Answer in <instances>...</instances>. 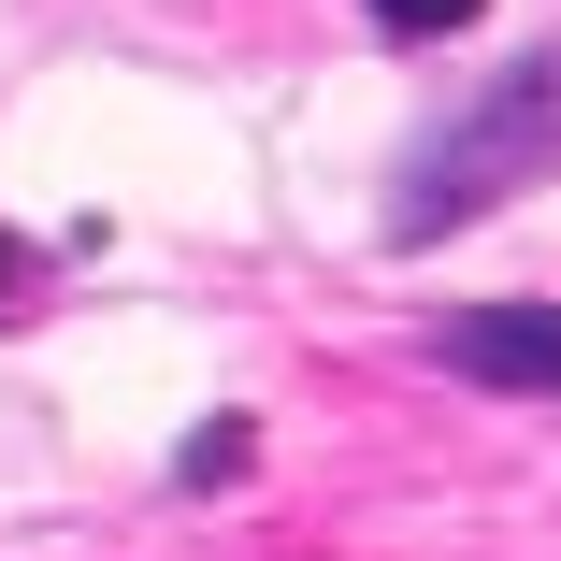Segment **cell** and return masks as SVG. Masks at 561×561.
I'll list each match as a JSON object with an SVG mask.
<instances>
[{
	"mask_svg": "<svg viewBox=\"0 0 561 561\" xmlns=\"http://www.w3.org/2000/svg\"><path fill=\"white\" fill-rule=\"evenodd\" d=\"M533 173H561V44H547V58H518L504 87H476L461 116L417 145V173H403V202H389V231H403V245H432V231H461V216L518 202Z\"/></svg>",
	"mask_w": 561,
	"mask_h": 561,
	"instance_id": "6da1fadb",
	"label": "cell"
},
{
	"mask_svg": "<svg viewBox=\"0 0 561 561\" xmlns=\"http://www.w3.org/2000/svg\"><path fill=\"white\" fill-rule=\"evenodd\" d=\"M432 360L476 389H518V403H561V302H461V317H432Z\"/></svg>",
	"mask_w": 561,
	"mask_h": 561,
	"instance_id": "7a4b0ae2",
	"label": "cell"
},
{
	"mask_svg": "<svg viewBox=\"0 0 561 561\" xmlns=\"http://www.w3.org/2000/svg\"><path fill=\"white\" fill-rule=\"evenodd\" d=\"M245 461H260V432H245V417H202V432L173 446V476H187V490H216V476H245Z\"/></svg>",
	"mask_w": 561,
	"mask_h": 561,
	"instance_id": "3957f363",
	"label": "cell"
},
{
	"mask_svg": "<svg viewBox=\"0 0 561 561\" xmlns=\"http://www.w3.org/2000/svg\"><path fill=\"white\" fill-rule=\"evenodd\" d=\"M375 30L389 44H446V30H476V0H375Z\"/></svg>",
	"mask_w": 561,
	"mask_h": 561,
	"instance_id": "277c9868",
	"label": "cell"
},
{
	"mask_svg": "<svg viewBox=\"0 0 561 561\" xmlns=\"http://www.w3.org/2000/svg\"><path fill=\"white\" fill-rule=\"evenodd\" d=\"M30 302H44V260H30V245H15V231H0V331H15V317H30Z\"/></svg>",
	"mask_w": 561,
	"mask_h": 561,
	"instance_id": "5b68a950",
	"label": "cell"
}]
</instances>
